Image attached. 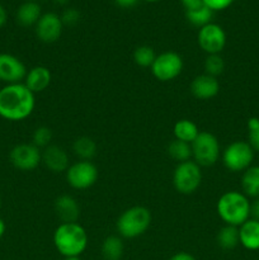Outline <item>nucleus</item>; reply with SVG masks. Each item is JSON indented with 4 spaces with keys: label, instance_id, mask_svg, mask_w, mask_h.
Returning <instances> with one entry per match:
<instances>
[{
    "label": "nucleus",
    "instance_id": "17",
    "mask_svg": "<svg viewBox=\"0 0 259 260\" xmlns=\"http://www.w3.org/2000/svg\"><path fill=\"white\" fill-rule=\"evenodd\" d=\"M55 212L62 222H76L80 216V207L73 196L61 194L55 201Z\"/></svg>",
    "mask_w": 259,
    "mask_h": 260
},
{
    "label": "nucleus",
    "instance_id": "2",
    "mask_svg": "<svg viewBox=\"0 0 259 260\" xmlns=\"http://www.w3.org/2000/svg\"><path fill=\"white\" fill-rule=\"evenodd\" d=\"M88 243V234L78 222H62L53 233V245L63 258L80 256Z\"/></svg>",
    "mask_w": 259,
    "mask_h": 260
},
{
    "label": "nucleus",
    "instance_id": "35",
    "mask_svg": "<svg viewBox=\"0 0 259 260\" xmlns=\"http://www.w3.org/2000/svg\"><path fill=\"white\" fill-rule=\"evenodd\" d=\"M180 2L184 5L185 9H192V8L198 7L200 4H202V0H180Z\"/></svg>",
    "mask_w": 259,
    "mask_h": 260
},
{
    "label": "nucleus",
    "instance_id": "29",
    "mask_svg": "<svg viewBox=\"0 0 259 260\" xmlns=\"http://www.w3.org/2000/svg\"><path fill=\"white\" fill-rule=\"evenodd\" d=\"M248 144L250 145L254 152H259V118L251 117L248 123Z\"/></svg>",
    "mask_w": 259,
    "mask_h": 260
},
{
    "label": "nucleus",
    "instance_id": "16",
    "mask_svg": "<svg viewBox=\"0 0 259 260\" xmlns=\"http://www.w3.org/2000/svg\"><path fill=\"white\" fill-rule=\"evenodd\" d=\"M51 80H52V75H51L48 68L38 65L27 71V75L24 78V85L33 94H37L46 90L50 86Z\"/></svg>",
    "mask_w": 259,
    "mask_h": 260
},
{
    "label": "nucleus",
    "instance_id": "6",
    "mask_svg": "<svg viewBox=\"0 0 259 260\" xmlns=\"http://www.w3.org/2000/svg\"><path fill=\"white\" fill-rule=\"evenodd\" d=\"M202 183L201 167L196 161L179 162L173 173V185L180 194H192Z\"/></svg>",
    "mask_w": 259,
    "mask_h": 260
},
{
    "label": "nucleus",
    "instance_id": "34",
    "mask_svg": "<svg viewBox=\"0 0 259 260\" xmlns=\"http://www.w3.org/2000/svg\"><path fill=\"white\" fill-rule=\"evenodd\" d=\"M169 260H196V258L192 254L185 253V251H180V253L174 254Z\"/></svg>",
    "mask_w": 259,
    "mask_h": 260
},
{
    "label": "nucleus",
    "instance_id": "27",
    "mask_svg": "<svg viewBox=\"0 0 259 260\" xmlns=\"http://www.w3.org/2000/svg\"><path fill=\"white\" fill-rule=\"evenodd\" d=\"M155 57L156 55L150 46H139L134 52V61L140 68H151Z\"/></svg>",
    "mask_w": 259,
    "mask_h": 260
},
{
    "label": "nucleus",
    "instance_id": "32",
    "mask_svg": "<svg viewBox=\"0 0 259 260\" xmlns=\"http://www.w3.org/2000/svg\"><path fill=\"white\" fill-rule=\"evenodd\" d=\"M203 4L210 8L212 12H221L230 7L234 0H202Z\"/></svg>",
    "mask_w": 259,
    "mask_h": 260
},
{
    "label": "nucleus",
    "instance_id": "18",
    "mask_svg": "<svg viewBox=\"0 0 259 260\" xmlns=\"http://www.w3.org/2000/svg\"><path fill=\"white\" fill-rule=\"evenodd\" d=\"M240 244L250 251L259 250V221L249 218L239 228Z\"/></svg>",
    "mask_w": 259,
    "mask_h": 260
},
{
    "label": "nucleus",
    "instance_id": "1",
    "mask_svg": "<svg viewBox=\"0 0 259 260\" xmlns=\"http://www.w3.org/2000/svg\"><path fill=\"white\" fill-rule=\"evenodd\" d=\"M35 94L24 83L8 84L0 89V117L7 121L19 122L35 111Z\"/></svg>",
    "mask_w": 259,
    "mask_h": 260
},
{
    "label": "nucleus",
    "instance_id": "38",
    "mask_svg": "<svg viewBox=\"0 0 259 260\" xmlns=\"http://www.w3.org/2000/svg\"><path fill=\"white\" fill-rule=\"evenodd\" d=\"M5 229H7L5 228V222L2 220V218H0V238H2V236L5 234Z\"/></svg>",
    "mask_w": 259,
    "mask_h": 260
},
{
    "label": "nucleus",
    "instance_id": "31",
    "mask_svg": "<svg viewBox=\"0 0 259 260\" xmlns=\"http://www.w3.org/2000/svg\"><path fill=\"white\" fill-rule=\"evenodd\" d=\"M80 20V13L79 10L74 9V8H69L61 15V22L63 25H69V27H74Z\"/></svg>",
    "mask_w": 259,
    "mask_h": 260
},
{
    "label": "nucleus",
    "instance_id": "25",
    "mask_svg": "<svg viewBox=\"0 0 259 260\" xmlns=\"http://www.w3.org/2000/svg\"><path fill=\"white\" fill-rule=\"evenodd\" d=\"M102 255L106 260H121L123 255V243L118 236H108L102 244Z\"/></svg>",
    "mask_w": 259,
    "mask_h": 260
},
{
    "label": "nucleus",
    "instance_id": "37",
    "mask_svg": "<svg viewBox=\"0 0 259 260\" xmlns=\"http://www.w3.org/2000/svg\"><path fill=\"white\" fill-rule=\"evenodd\" d=\"M7 12H5L4 7H3L2 4H0V28L3 27V25L7 23Z\"/></svg>",
    "mask_w": 259,
    "mask_h": 260
},
{
    "label": "nucleus",
    "instance_id": "21",
    "mask_svg": "<svg viewBox=\"0 0 259 260\" xmlns=\"http://www.w3.org/2000/svg\"><path fill=\"white\" fill-rule=\"evenodd\" d=\"M173 132H174V136L177 140L184 141L187 144H192L201 131L198 129L197 124L190 119H179V121L175 122Z\"/></svg>",
    "mask_w": 259,
    "mask_h": 260
},
{
    "label": "nucleus",
    "instance_id": "5",
    "mask_svg": "<svg viewBox=\"0 0 259 260\" xmlns=\"http://www.w3.org/2000/svg\"><path fill=\"white\" fill-rule=\"evenodd\" d=\"M190 146L193 159L200 167H212L220 159V142L211 132L201 131Z\"/></svg>",
    "mask_w": 259,
    "mask_h": 260
},
{
    "label": "nucleus",
    "instance_id": "36",
    "mask_svg": "<svg viewBox=\"0 0 259 260\" xmlns=\"http://www.w3.org/2000/svg\"><path fill=\"white\" fill-rule=\"evenodd\" d=\"M114 3L121 8H131L136 4L137 0H114Z\"/></svg>",
    "mask_w": 259,
    "mask_h": 260
},
{
    "label": "nucleus",
    "instance_id": "7",
    "mask_svg": "<svg viewBox=\"0 0 259 260\" xmlns=\"http://www.w3.org/2000/svg\"><path fill=\"white\" fill-rule=\"evenodd\" d=\"M254 160V150L246 141H234L222 151V162L233 173L245 172Z\"/></svg>",
    "mask_w": 259,
    "mask_h": 260
},
{
    "label": "nucleus",
    "instance_id": "15",
    "mask_svg": "<svg viewBox=\"0 0 259 260\" xmlns=\"http://www.w3.org/2000/svg\"><path fill=\"white\" fill-rule=\"evenodd\" d=\"M42 162L52 173H63L70 167L68 152L57 145L45 147L42 152Z\"/></svg>",
    "mask_w": 259,
    "mask_h": 260
},
{
    "label": "nucleus",
    "instance_id": "43",
    "mask_svg": "<svg viewBox=\"0 0 259 260\" xmlns=\"http://www.w3.org/2000/svg\"><path fill=\"white\" fill-rule=\"evenodd\" d=\"M0 206H2V201H0Z\"/></svg>",
    "mask_w": 259,
    "mask_h": 260
},
{
    "label": "nucleus",
    "instance_id": "11",
    "mask_svg": "<svg viewBox=\"0 0 259 260\" xmlns=\"http://www.w3.org/2000/svg\"><path fill=\"white\" fill-rule=\"evenodd\" d=\"M10 161L18 170L30 172L42 162V152L33 144H19L10 151Z\"/></svg>",
    "mask_w": 259,
    "mask_h": 260
},
{
    "label": "nucleus",
    "instance_id": "33",
    "mask_svg": "<svg viewBox=\"0 0 259 260\" xmlns=\"http://www.w3.org/2000/svg\"><path fill=\"white\" fill-rule=\"evenodd\" d=\"M250 218L259 221V198H254L250 202Z\"/></svg>",
    "mask_w": 259,
    "mask_h": 260
},
{
    "label": "nucleus",
    "instance_id": "12",
    "mask_svg": "<svg viewBox=\"0 0 259 260\" xmlns=\"http://www.w3.org/2000/svg\"><path fill=\"white\" fill-rule=\"evenodd\" d=\"M27 75L24 63L14 55L0 53V80L8 84L22 83Z\"/></svg>",
    "mask_w": 259,
    "mask_h": 260
},
{
    "label": "nucleus",
    "instance_id": "3",
    "mask_svg": "<svg viewBox=\"0 0 259 260\" xmlns=\"http://www.w3.org/2000/svg\"><path fill=\"white\" fill-rule=\"evenodd\" d=\"M216 211L225 225L240 228L250 218V201L243 192L229 190L218 198Z\"/></svg>",
    "mask_w": 259,
    "mask_h": 260
},
{
    "label": "nucleus",
    "instance_id": "39",
    "mask_svg": "<svg viewBox=\"0 0 259 260\" xmlns=\"http://www.w3.org/2000/svg\"><path fill=\"white\" fill-rule=\"evenodd\" d=\"M53 2L57 3V4H60V5H65V4H68L70 0H53Z\"/></svg>",
    "mask_w": 259,
    "mask_h": 260
},
{
    "label": "nucleus",
    "instance_id": "19",
    "mask_svg": "<svg viewBox=\"0 0 259 260\" xmlns=\"http://www.w3.org/2000/svg\"><path fill=\"white\" fill-rule=\"evenodd\" d=\"M41 17H42L41 7L36 2L23 3L17 10V22L23 27L36 25Z\"/></svg>",
    "mask_w": 259,
    "mask_h": 260
},
{
    "label": "nucleus",
    "instance_id": "30",
    "mask_svg": "<svg viewBox=\"0 0 259 260\" xmlns=\"http://www.w3.org/2000/svg\"><path fill=\"white\" fill-rule=\"evenodd\" d=\"M32 140L33 145L37 146L38 149H40V147L50 146V142L51 140H52V131H51L48 127H38V128H36V131L33 132Z\"/></svg>",
    "mask_w": 259,
    "mask_h": 260
},
{
    "label": "nucleus",
    "instance_id": "40",
    "mask_svg": "<svg viewBox=\"0 0 259 260\" xmlns=\"http://www.w3.org/2000/svg\"><path fill=\"white\" fill-rule=\"evenodd\" d=\"M62 260H80L79 256H69V258H63Z\"/></svg>",
    "mask_w": 259,
    "mask_h": 260
},
{
    "label": "nucleus",
    "instance_id": "41",
    "mask_svg": "<svg viewBox=\"0 0 259 260\" xmlns=\"http://www.w3.org/2000/svg\"><path fill=\"white\" fill-rule=\"evenodd\" d=\"M144 2H147V3H156V2H160V0H144Z\"/></svg>",
    "mask_w": 259,
    "mask_h": 260
},
{
    "label": "nucleus",
    "instance_id": "10",
    "mask_svg": "<svg viewBox=\"0 0 259 260\" xmlns=\"http://www.w3.org/2000/svg\"><path fill=\"white\" fill-rule=\"evenodd\" d=\"M197 42L201 50L207 55H220L226 45V33L221 25L211 22L200 28Z\"/></svg>",
    "mask_w": 259,
    "mask_h": 260
},
{
    "label": "nucleus",
    "instance_id": "20",
    "mask_svg": "<svg viewBox=\"0 0 259 260\" xmlns=\"http://www.w3.org/2000/svg\"><path fill=\"white\" fill-rule=\"evenodd\" d=\"M241 189L248 198H259V165H251L243 172Z\"/></svg>",
    "mask_w": 259,
    "mask_h": 260
},
{
    "label": "nucleus",
    "instance_id": "28",
    "mask_svg": "<svg viewBox=\"0 0 259 260\" xmlns=\"http://www.w3.org/2000/svg\"><path fill=\"white\" fill-rule=\"evenodd\" d=\"M223 69H225V62L220 55H207L205 61V70L207 75L217 78L223 73Z\"/></svg>",
    "mask_w": 259,
    "mask_h": 260
},
{
    "label": "nucleus",
    "instance_id": "42",
    "mask_svg": "<svg viewBox=\"0 0 259 260\" xmlns=\"http://www.w3.org/2000/svg\"><path fill=\"white\" fill-rule=\"evenodd\" d=\"M27 2H33V0H27Z\"/></svg>",
    "mask_w": 259,
    "mask_h": 260
},
{
    "label": "nucleus",
    "instance_id": "9",
    "mask_svg": "<svg viewBox=\"0 0 259 260\" xmlns=\"http://www.w3.org/2000/svg\"><path fill=\"white\" fill-rule=\"evenodd\" d=\"M98 177L99 172L96 167L88 160H80L75 164H71L66 170V180L69 185L78 190L93 187L98 180Z\"/></svg>",
    "mask_w": 259,
    "mask_h": 260
},
{
    "label": "nucleus",
    "instance_id": "8",
    "mask_svg": "<svg viewBox=\"0 0 259 260\" xmlns=\"http://www.w3.org/2000/svg\"><path fill=\"white\" fill-rule=\"evenodd\" d=\"M151 73L159 81L174 80L180 75L183 70V58L179 53L174 51H165L156 55L151 65Z\"/></svg>",
    "mask_w": 259,
    "mask_h": 260
},
{
    "label": "nucleus",
    "instance_id": "23",
    "mask_svg": "<svg viewBox=\"0 0 259 260\" xmlns=\"http://www.w3.org/2000/svg\"><path fill=\"white\" fill-rule=\"evenodd\" d=\"M216 240H217L218 246L222 248L223 250H231V249L236 248L240 244V240H239V228L225 225L222 229H220Z\"/></svg>",
    "mask_w": 259,
    "mask_h": 260
},
{
    "label": "nucleus",
    "instance_id": "4",
    "mask_svg": "<svg viewBox=\"0 0 259 260\" xmlns=\"http://www.w3.org/2000/svg\"><path fill=\"white\" fill-rule=\"evenodd\" d=\"M151 212L144 206L128 208L117 220L116 229L124 239H136L144 235L151 225Z\"/></svg>",
    "mask_w": 259,
    "mask_h": 260
},
{
    "label": "nucleus",
    "instance_id": "24",
    "mask_svg": "<svg viewBox=\"0 0 259 260\" xmlns=\"http://www.w3.org/2000/svg\"><path fill=\"white\" fill-rule=\"evenodd\" d=\"M73 150L76 156L80 160H88L90 161L96 154V144L90 137H79L74 141Z\"/></svg>",
    "mask_w": 259,
    "mask_h": 260
},
{
    "label": "nucleus",
    "instance_id": "22",
    "mask_svg": "<svg viewBox=\"0 0 259 260\" xmlns=\"http://www.w3.org/2000/svg\"><path fill=\"white\" fill-rule=\"evenodd\" d=\"M212 15V10L206 7L203 3L198 5V7L192 8V9H185V18H187L188 22L198 28H202L203 25L211 23Z\"/></svg>",
    "mask_w": 259,
    "mask_h": 260
},
{
    "label": "nucleus",
    "instance_id": "26",
    "mask_svg": "<svg viewBox=\"0 0 259 260\" xmlns=\"http://www.w3.org/2000/svg\"><path fill=\"white\" fill-rule=\"evenodd\" d=\"M168 154L170 155L172 159L178 161V164L188 161L192 157V146L190 144L174 139L168 146Z\"/></svg>",
    "mask_w": 259,
    "mask_h": 260
},
{
    "label": "nucleus",
    "instance_id": "13",
    "mask_svg": "<svg viewBox=\"0 0 259 260\" xmlns=\"http://www.w3.org/2000/svg\"><path fill=\"white\" fill-rule=\"evenodd\" d=\"M63 24L55 13H45L36 24V35L43 43H53L61 37Z\"/></svg>",
    "mask_w": 259,
    "mask_h": 260
},
{
    "label": "nucleus",
    "instance_id": "14",
    "mask_svg": "<svg viewBox=\"0 0 259 260\" xmlns=\"http://www.w3.org/2000/svg\"><path fill=\"white\" fill-rule=\"evenodd\" d=\"M220 91V83L215 76L202 74L193 79L190 84V93L193 96L201 101H208L215 98Z\"/></svg>",
    "mask_w": 259,
    "mask_h": 260
}]
</instances>
